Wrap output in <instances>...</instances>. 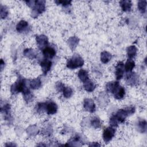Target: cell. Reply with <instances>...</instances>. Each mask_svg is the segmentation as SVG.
<instances>
[{
    "mask_svg": "<svg viewBox=\"0 0 147 147\" xmlns=\"http://www.w3.org/2000/svg\"><path fill=\"white\" fill-rule=\"evenodd\" d=\"M83 107L86 111L90 113H94L96 110V107L94 100L90 98H86L84 100Z\"/></svg>",
    "mask_w": 147,
    "mask_h": 147,
    "instance_id": "52a82bcc",
    "label": "cell"
},
{
    "mask_svg": "<svg viewBox=\"0 0 147 147\" xmlns=\"http://www.w3.org/2000/svg\"><path fill=\"white\" fill-rule=\"evenodd\" d=\"M138 130L141 133H145L146 130V122L145 119L140 120L138 122Z\"/></svg>",
    "mask_w": 147,
    "mask_h": 147,
    "instance_id": "4316f807",
    "label": "cell"
},
{
    "mask_svg": "<svg viewBox=\"0 0 147 147\" xmlns=\"http://www.w3.org/2000/svg\"><path fill=\"white\" fill-rule=\"evenodd\" d=\"M115 129L113 127H108L105 129L103 133V139L105 143H109L114 137Z\"/></svg>",
    "mask_w": 147,
    "mask_h": 147,
    "instance_id": "5b68a950",
    "label": "cell"
},
{
    "mask_svg": "<svg viewBox=\"0 0 147 147\" xmlns=\"http://www.w3.org/2000/svg\"><path fill=\"white\" fill-rule=\"evenodd\" d=\"M84 64V60L83 58L79 55H74L71 59H69L67 63V68L73 69L81 67Z\"/></svg>",
    "mask_w": 147,
    "mask_h": 147,
    "instance_id": "7a4b0ae2",
    "label": "cell"
},
{
    "mask_svg": "<svg viewBox=\"0 0 147 147\" xmlns=\"http://www.w3.org/2000/svg\"><path fill=\"white\" fill-rule=\"evenodd\" d=\"M135 67V62L131 59H128L125 64L124 69L127 72H130L132 71Z\"/></svg>",
    "mask_w": 147,
    "mask_h": 147,
    "instance_id": "7402d4cb",
    "label": "cell"
},
{
    "mask_svg": "<svg viewBox=\"0 0 147 147\" xmlns=\"http://www.w3.org/2000/svg\"><path fill=\"white\" fill-rule=\"evenodd\" d=\"M83 87L86 91L90 92H92L95 90L96 86L93 82L88 79L86 82H83Z\"/></svg>",
    "mask_w": 147,
    "mask_h": 147,
    "instance_id": "5bb4252c",
    "label": "cell"
},
{
    "mask_svg": "<svg viewBox=\"0 0 147 147\" xmlns=\"http://www.w3.org/2000/svg\"><path fill=\"white\" fill-rule=\"evenodd\" d=\"M55 2L57 4V5H61L63 6L66 7L67 6L71 5V1H55Z\"/></svg>",
    "mask_w": 147,
    "mask_h": 147,
    "instance_id": "1f68e13d",
    "label": "cell"
},
{
    "mask_svg": "<svg viewBox=\"0 0 147 147\" xmlns=\"http://www.w3.org/2000/svg\"><path fill=\"white\" fill-rule=\"evenodd\" d=\"M118 123H119L118 121L114 115L111 116V117L110 118V124L112 127L117 126L118 125Z\"/></svg>",
    "mask_w": 147,
    "mask_h": 147,
    "instance_id": "4dcf8cb0",
    "label": "cell"
},
{
    "mask_svg": "<svg viewBox=\"0 0 147 147\" xmlns=\"http://www.w3.org/2000/svg\"><path fill=\"white\" fill-rule=\"evenodd\" d=\"M41 86V81L40 78H37L32 80L30 82V87L33 90L39 88Z\"/></svg>",
    "mask_w": 147,
    "mask_h": 147,
    "instance_id": "603a6c76",
    "label": "cell"
},
{
    "mask_svg": "<svg viewBox=\"0 0 147 147\" xmlns=\"http://www.w3.org/2000/svg\"><path fill=\"white\" fill-rule=\"evenodd\" d=\"M28 87L26 86L25 79L21 78H18V80L14 83L11 87V92L12 94H16L18 92H24Z\"/></svg>",
    "mask_w": 147,
    "mask_h": 147,
    "instance_id": "3957f363",
    "label": "cell"
},
{
    "mask_svg": "<svg viewBox=\"0 0 147 147\" xmlns=\"http://www.w3.org/2000/svg\"><path fill=\"white\" fill-rule=\"evenodd\" d=\"M91 126L95 129H98L101 127L102 123L100 119L96 117H94L91 121Z\"/></svg>",
    "mask_w": 147,
    "mask_h": 147,
    "instance_id": "484cf974",
    "label": "cell"
},
{
    "mask_svg": "<svg viewBox=\"0 0 147 147\" xmlns=\"http://www.w3.org/2000/svg\"><path fill=\"white\" fill-rule=\"evenodd\" d=\"M45 9V1H35L34 4L33 6L32 11V17L36 18L38 14H41Z\"/></svg>",
    "mask_w": 147,
    "mask_h": 147,
    "instance_id": "277c9868",
    "label": "cell"
},
{
    "mask_svg": "<svg viewBox=\"0 0 147 147\" xmlns=\"http://www.w3.org/2000/svg\"><path fill=\"white\" fill-rule=\"evenodd\" d=\"M121 7L123 11H130L132 6V3L130 1L123 0L119 2Z\"/></svg>",
    "mask_w": 147,
    "mask_h": 147,
    "instance_id": "9a60e30c",
    "label": "cell"
},
{
    "mask_svg": "<svg viewBox=\"0 0 147 147\" xmlns=\"http://www.w3.org/2000/svg\"><path fill=\"white\" fill-rule=\"evenodd\" d=\"M135 112V108L134 107H129L125 109H120L117 113L114 115L115 118L117 119L118 122L122 123L128 115L133 114Z\"/></svg>",
    "mask_w": 147,
    "mask_h": 147,
    "instance_id": "6da1fadb",
    "label": "cell"
},
{
    "mask_svg": "<svg viewBox=\"0 0 147 147\" xmlns=\"http://www.w3.org/2000/svg\"><path fill=\"white\" fill-rule=\"evenodd\" d=\"M28 28V23L24 20H21L17 24L16 26V30L19 33H22L23 32L25 31Z\"/></svg>",
    "mask_w": 147,
    "mask_h": 147,
    "instance_id": "2e32d148",
    "label": "cell"
},
{
    "mask_svg": "<svg viewBox=\"0 0 147 147\" xmlns=\"http://www.w3.org/2000/svg\"><path fill=\"white\" fill-rule=\"evenodd\" d=\"M124 64L123 62H119L115 67V76L117 80H120L123 76Z\"/></svg>",
    "mask_w": 147,
    "mask_h": 147,
    "instance_id": "30bf717a",
    "label": "cell"
},
{
    "mask_svg": "<svg viewBox=\"0 0 147 147\" xmlns=\"http://www.w3.org/2000/svg\"><path fill=\"white\" fill-rule=\"evenodd\" d=\"M95 144H94V142L93 143H92V144H90L89 145V146H100V144H99L98 142H94Z\"/></svg>",
    "mask_w": 147,
    "mask_h": 147,
    "instance_id": "836d02e7",
    "label": "cell"
},
{
    "mask_svg": "<svg viewBox=\"0 0 147 147\" xmlns=\"http://www.w3.org/2000/svg\"><path fill=\"white\" fill-rule=\"evenodd\" d=\"M23 96L26 102H30L33 100V95L29 90V88H27L23 93Z\"/></svg>",
    "mask_w": 147,
    "mask_h": 147,
    "instance_id": "d4e9b609",
    "label": "cell"
},
{
    "mask_svg": "<svg viewBox=\"0 0 147 147\" xmlns=\"http://www.w3.org/2000/svg\"><path fill=\"white\" fill-rule=\"evenodd\" d=\"M40 66L42 71L44 75H46L51 69L52 67V62L48 59H45L41 61Z\"/></svg>",
    "mask_w": 147,
    "mask_h": 147,
    "instance_id": "8fae6325",
    "label": "cell"
},
{
    "mask_svg": "<svg viewBox=\"0 0 147 147\" xmlns=\"http://www.w3.org/2000/svg\"><path fill=\"white\" fill-rule=\"evenodd\" d=\"M119 86L118 82H110L106 84V89L107 92L113 94Z\"/></svg>",
    "mask_w": 147,
    "mask_h": 147,
    "instance_id": "7c38bea8",
    "label": "cell"
},
{
    "mask_svg": "<svg viewBox=\"0 0 147 147\" xmlns=\"http://www.w3.org/2000/svg\"><path fill=\"white\" fill-rule=\"evenodd\" d=\"M45 111L49 115H53L57 111V105L53 102H45Z\"/></svg>",
    "mask_w": 147,
    "mask_h": 147,
    "instance_id": "ba28073f",
    "label": "cell"
},
{
    "mask_svg": "<svg viewBox=\"0 0 147 147\" xmlns=\"http://www.w3.org/2000/svg\"><path fill=\"white\" fill-rule=\"evenodd\" d=\"M8 15V10L6 7L1 5V17L2 19L5 18Z\"/></svg>",
    "mask_w": 147,
    "mask_h": 147,
    "instance_id": "f546056e",
    "label": "cell"
},
{
    "mask_svg": "<svg viewBox=\"0 0 147 147\" xmlns=\"http://www.w3.org/2000/svg\"><path fill=\"white\" fill-rule=\"evenodd\" d=\"M126 80L127 84L134 85L138 82V78L135 73H131L130 72V73L127 75Z\"/></svg>",
    "mask_w": 147,
    "mask_h": 147,
    "instance_id": "4fadbf2b",
    "label": "cell"
},
{
    "mask_svg": "<svg viewBox=\"0 0 147 147\" xmlns=\"http://www.w3.org/2000/svg\"><path fill=\"white\" fill-rule=\"evenodd\" d=\"M36 40L39 49L42 50L47 47L48 44V40L46 36L44 34L37 36L36 37Z\"/></svg>",
    "mask_w": 147,
    "mask_h": 147,
    "instance_id": "8992f818",
    "label": "cell"
},
{
    "mask_svg": "<svg viewBox=\"0 0 147 147\" xmlns=\"http://www.w3.org/2000/svg\"><path fill=\"white\" fill-rule=\"evenodd\" d=\"M111 59V55L107 52V51H103L102 52L100 53V61L106 64L109 63Z\"/></svg>",
    "mask_w": 147,
    "mask_h": 147,
    "instance_id": "ffe728a7",
    "label": "cell"
},
{
    "mask_svg": "<svg viewBox=\"0 0 147 147\" xmlns=\"http://www.w3.org/2000/svg\"><path fill=\"white\" fill-rule=\"evenodd\" d=\"M63 93L64 97H65V98H69L72 95L73 90L71 88L69 87H65L63 91Z\"/></svg>",
    "mask_w": 147,
    "mask_h": 147,
    "instance_id": "f1b7e54d",
    "label": "cell"
},
{
    "mask_svg": "<svg viewBox=\"0 0 147 147\" xmlns=\"http://www.w3.org/2000/svg\"><path fill=\"white\" fill-rule=\"evenodd\" d=\"M78 78H79V79L82 82H84L86 80H87L88 79H89L88 72L86 70L83 69H81L79 71V72L78 73Z\"/></svg>",
    "mask_w": 147,
    "mask_h": 147,
    "instance_id": "44dd1931",
    "label": "cell"
},
{
    "mask_svg": "<svg viewBox=\"0 0 147 147\" xmlns=\"http://www.w3.org/2000/svg\"><path fill=\"white\" fill-rule=\"evenodd\" d=\"M79 39L77 37L72 36L69 38L67 42L69 48L72 50H74L76 48L78 44H79Z\"/></svg>",
    "mask_w": 147,
    "mask_h": 147,
    "instance_id": "e0dca14e",
    "label": "cell"
},
{
    "mask_svg": "<svg viewBox=\"0 0 147 147\" xmlns=\"http://www.w3.org/2000/svg\"><path fill=\"white\" fill-rule=\"evenodd\" d=\"M24 55L26 57H27L29 59H31L36 58V56H37V54L35 52V51H34L32 49H25L24 51Z\"/></svg>",
    "mask_w": 147,
    "mask_h": 147,
    "instance_id": "cb8c5ba5",
    "label": "cell"
},
{
    "mask_svg": "<svg viewBox=\"0 0 147 147\" xmlns=\"http://www.w3.org/2000/svg\"><path fill=\"white\" fill-rule=\"evenodd\" d=\"M42 54L47 59H51L55 56L56 51L51 47H47L42 49Z\"/></svg>",
    "mask_w": 147,
    "mask_h": 147,
    "instance_id": "9c48e42d",
    "label": "cell"
},
{
    "mask_svg": "<svg viewBox=\"0 0 147 147\" xmlns=\"http://www.w3.org/2000/svg\"><path fill=\"white\" fill-rule=\"evenodd\" d=\"M126 52L128 57L130 59H131L136 56L137 52V49L134 45H130L127 48Z\"/></svg>",
    "mask_w": 147,
    "mask_h": 147,
    "instance_id": "d6986e66",
    "label": "cell"
},
{
    "mask_svg": "<svg viewBox=\"0 0 147 147\" xmlns=\"http://www.w3.org/2000/svg\"><path fill=\"white\" fill-rule=\"evenodd\" d=\"M113 94L115 99H121L123 98L125 95V90L123 87L119 86L113 93Z\"/></svg>",
    "mask_w": 147,
    "mask_h": 147,
    "instance_id": "ac0fdd59",
    "label": "cell"
},
{
    "mask_svg": "<svg viewBox=\"0 0 147 147\" xmlns=\"http://www.w3.org/2000/svg\"><path fill=\"white\" fill-rule=\"evenodd\" d=\"M138 9L142 14L145 13L146 9V1L145 0L139 1L138 2Z\"/></svg>",
    "mask_w": 147,
    "mask_h": 147,
    "instance_id": "83f0119b",
    "label": "cell"
},
{
    "mask_svg": "<svg viewBox=\"0 0 147 147\" xmlns=\"http://www.w3.org/2000/svg\"><path fill=\"white\" fill-rule=\"evenodd\" d=\"M56 90L59 92H61V91H63V90H64V88L65 87V86H64V84L63 83L59 82L56 83Z\"/></svg>",
    "mask_w": 147,
    "mask_h": 147,
    "instance_id": "d6a6232c",
    "label": "cell"
}]
</instances>
